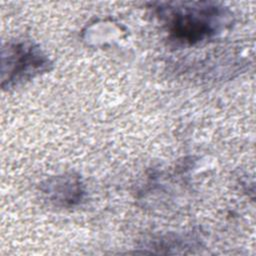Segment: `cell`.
I'll list each match as a JSON object with an SVG mask.
<instances>
[{
    "label": "cell",
    "instance_id": "cell-1",
    "mask_svg": "<svg viewBox=\"0 0 256 256\" xmlns=\"http://www.w3.org/2000/svg\"><path fill=\"white\" fill-rule=\"evenodd\" d=\"M164 23L170 39L194 45L211 39L231 24V13L210 2L157 3L153 7Z\"/></svg>",
    "mask_w": 256,
    "mask_h": 256
},
{
    "label": "cell",
    "instance_id": "cell-2",
    "mask_svg": "<svg viewBox=\"0 0 256 256\" xmlns=\"http://www.w3.org/2000/svg\"><path fill=\"white\" fill-rule=\"evenodd\" d=\"M52 63L31 41L9 42L2 50V87L9 89L50 70Z\"/></svg>",
    "mask_w": 256,
    "mask_h": 256
},
{
    "label": "cell",
    "instance_id": "cell-3",
    "mask_svg": "<svg viewBox=\"0 0 256 256\" xmlns=\"http://www.w3.org/2000/svg\"><path fill=\"white\" fill-rule=\"evenodd\" d=\"M42 190L52 202L67 207L79 204L85 193L80 177L73 174H64L47 180Z\"/></svg>",
    "mask_w": 256,
    "mask_h": 256
}]
</instances>
